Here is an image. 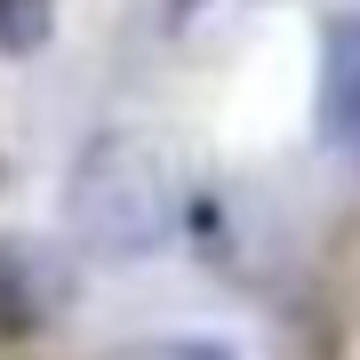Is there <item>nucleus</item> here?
I'll return each mask as SVG.
<instances>
[{"mask_svg": "<svg viewBox=\"0 0 360 360\" xmlns=\"http://www.w3.org/2000/svg\"><path fill=\"white\" fill-rule=\"evenodd\" d=\"M160 360H240V352H232V345H217V336H176Z\"/></svg>", "mask_w": 360, "mask_h": 360, "instance_id": "5", "label": "nucleus"}, {"mask_svg": "<svg viewBox=\"0 0 360 360\" xmlns=\"http://www.w3.org/2000/svg\"><path fill=\"white\" fill-rule=\"evenodd\" d=\"M321 136L360 160V8L328 16L321 40Z\"/></svg>", "mask_w": 360, "mask_h": 360, "instance_id": "3", "label": "nucleus"}, {"mask_svg": "<svg viewBox=\"0 0 360 360\" xmlns=\"http://www.w3.org/2000/svg\"><path fill=\"white\" fill-rule=\"evenodd\" d=\"M80 272L40 232H0V345H32L72 312Z\"/></svg>", "mask_w": 360, "mask_h": 360, "instance_id": "2", "label": "nucleus"}, {"mask_svg": "<svg viewBox=\"0 0 360 360\" xmlns=\"http://www.w3.org/2000/svg\"><path fill=\"white\" fill-rule=\"evenodd\" d=\"M65 217H72V240L104 264H136V257H160L184 224V200H176V176L168 160L153 153L144 136H89L65 176Z\"/></svg>", "mask_w": 360, "mask_h": 360, "instance_id": "1", "label": "nucleus"}, {"mask_svg": "<svg viewBox=\"0 0 360 360\" xmlns=\"http://www.w3.org/2000/svg\"><path fill=\"white\" fill-rule=\"evenodd\" d=\"M56 40V0H0V56H40Z\"/></svg>", "mask_w": 360, "mask_h": 360, "instance_id": "4", "label": "nucleus"}]
</instances>
